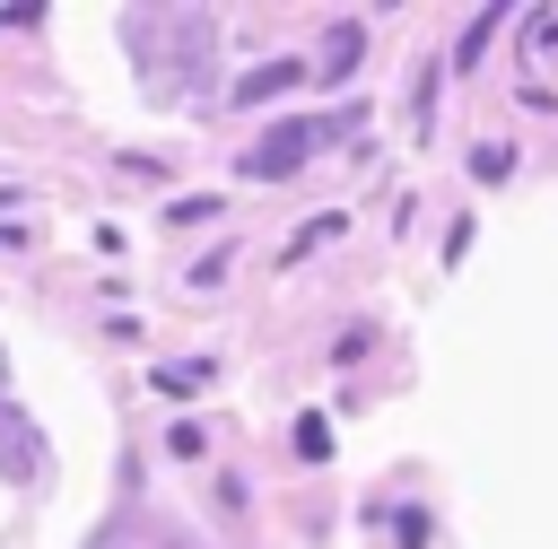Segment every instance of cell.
Masks as SVG:
<instances>
[{"label":"cell","instance_id":"3","mask_svg":"<svg viewBox=\"0 0 558 549\" xmlns=\"http://www.w3.org/2000/svg\"><path fill=\"white\" fill-rule=\"evenodd\" d=\"M357 52H366V26H357V17H340V26L323 35V61H314V78H349V70H357Z\"/></svg>","mask_w":558,"mask_h":549},{"label":"cell","instance_id":"1","mask_svg":"<svg viewBox=\"0 0 558 549\" xmlns=\"http://www.w3.org/2000/svg\"><path fill=\"white\" fill-rule=\"evenodd\" d=\"M314 139H323V131H314L305 113H288V122H270V131H262V139L244 148V183H279V174H296Z\"/></svg>","mask_w":558,"mask_h":549},{"label":"cell","instance_id":"2","mask_svg":"<svg viewBox=\"0 0 558 549\" xmlns=\"http://www.w3.org/2000/svg\"><path fill=\"white\" fill-rule=\"evenodd\" d=\"M0 471H9V479H35V471H44V436L17 418V401H0Z\"/></svg>","mask_w":558,"mask_h":549},{"label":"cell","instance_id":"5","mask_svg":"<svg viewBox=\"0 0 558 549\" xmlns=\"http://www.w3.org/2000/svg\"><path fill=\"white\" fill-rule=\"evenodd\" d=\"M209 375H218V366H209V357H192V366H157L148 383H157L166 401H183V392H192V383H209Z\"/></svg>","mask_w":558,"mask_h":549},{"label":"cell","instance_id":"6","mask_svg":"<svg viewBox=\"0 0 558 549\" xmlns=\"http://www.w3.org/2000/svg\"><path fill=\"white\" fill-rule=\"evenodd\" d=\"M506 166H514V148H506V139H488V148H471V174H480V183H497Z\"/></svg>","mask_w":558,"mask_h":549},{"label":"cell","instance_id":"7","mask_svg":"<svg viewBox=\"0 0 558 549\" xmlns=\"http://www.w3.org/2000/svg\"><path fill=\"white\" fill-rule=\"evenodd\" d=\"M296 453L323 462V453H331V427H323V418H296Z\"/></svg>","mask_w":558,"mask_h":549},{"label":"cell","instance_id":"4","mask_svg":"<svg viewBox=\"0 0 558 549\" xmlns=\"http://www.w3.org/2000/svg\"><path fill=\"white\" fill-rule=\"evenodd\" d=\"M296 78H305V61H262V70L235 78V105H270V96H288Z\"/></svg>","mask_w":558,"mask_h":549},{"label":"cell","instance_id":"8","mask_svg":"<svg viewBox=\"0 0 558 549\" xmlns=\"http://www.w3.org/2000/svg\"><path fill=\"white\" fill-rule=\"evenodd\" d=\"M0 26H26V9H0Z\"/></svg>","mask_w":558,"mask_h":549}]
</instances>
